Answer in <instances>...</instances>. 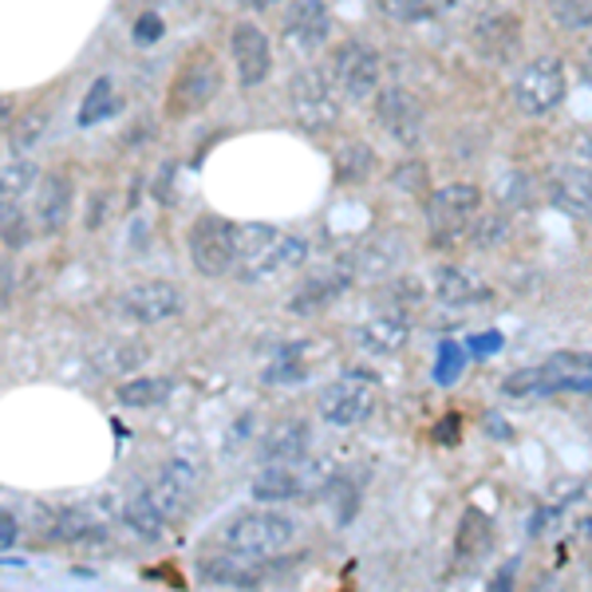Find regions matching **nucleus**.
I'll list each match as a JSON object with an SVG mask.
<instances>
[{
	"label": "nucleus",
	"mask_w": 592,
	"mask_h": 592,
	"mask_svg": "<svg viewBox=\"0 0 592 592\" xmlns=\"http://www.w3.org/2000/svg\"><path fill=\"white\" fill-rule=\"evenodd\" d=\"M309 257V241L273 226H237V277L249 284L273 281Z\"/></svg>",
	"instance_id": "1"
},
{
	"label": "nucleus",
	"mask_w": 592,
	"mask_h": 592,
	"mask_svg": "<svg viewBox=\"0 0 592 592\" xmlns=\"http://www.w3.org/2000/svg\"><path fill=\"white\" fill-rule=\"evenodd\" d=\"M222 541L241 557L269 561V557H281L297 541V521L281 509H245L226 526Z\"/></svg>",
	"instance_id": "2"
},
{
	"label": "nucleus",
	"mask_w": 592,
	"mask_h": 592,
	"mask_svg": "<svg viewBox=\"0 0 592 592\" xmlns=\"http://www.w3.org/2000/svg\"><path fill=\"white\" fill-rule=\"evenodd\" d=\"M506 395H584L592 391V352H557L541 367H526L502 384Z\"/></svg>",
	"instance_id": "3"
},
{
	"label": "nucleus",
	"mask_w": 592,
	"mask_h": 592,
	"mask_svg": "<svg viewBox=\"0 0 592 592\" xmlns=\"http://www.w3.org/2000/svg\"><path fill=\"white\" fill-rule=\"evenodd\" d=\"M289 111L301 131L329 134L340 119V99L329 76H320L316 67H297L289 79Z\"/></svg>",
	"instance_id": "4"
},
{
	"label": "nucleus",
	"mask_w": 592,
	"mask_h": 592,
	"mask_svg": "<svg viewBox=\"0 0 592 592\" xmlns=\"http://www.w3.org/2000/svg\"><path fill=\"white\" fill-rule=\"evenodd\" d=\"M222 92V64L214 60V52H194L182 60L179 76L166 92V115L170 119H186L197 115L202 107L214 104V95Z\"/></svg>",
	"instance_id": "5"
},
{
	"label": "nucleus",
	"mask_w": 592,
	"mask_h": 592,
	"mask_svg": "<svg viewBox=\"0 0 592 592\" xmlns=\"http://www.w3.org/2000/svg\"><path fill=\"white\" fill-rule=\"evenodd\" d=\"M379 403V387L364 372H344L340 379H332L316 399V411L324 423L332 427H359L372 419Z\"/></svg>",
	"instance_id": "6"
},
{
	"label": "nucleus",
	"mask_w": 592,
	"mask_h": 592,
	"mask_svg": "<svg viewBox=\"0 0 592 592\" xmlns=\"http://www.w3.org/2000/svg\"><path fill=\"white\" fill-rule=\"evenodd\" d=\"M564 87H569V76H564V64L557 56H537L529 60L514 79V104L521 115L529 119H541V115L557 111L564 99Z\"/></svg>",
	"instance_id": "7"
},
{
	"label": "nucleus",
	"mask_w": 592,
	"mask_h": 592,
	"mask_svg": "<svg viewBox=\"0 0 592 592\" xmlns=\"http://www.w3.org/2000/svg\"><path fill=\"white\" fill-rule=\"evenodd\" d=\"M190 265L202 277H226L237 269V226L217 214H202L190 226Z\"/></svg>",
	"instance_id": "8"
},
{
	"label": "nucleus",
	"mask_w": 592,
	"mask_h": 592,
	"mask_svg": "<svg viewBox=\"0 0 592 592\" xmlns=\"http://www.w3.org/2000/svg\"><path fill=\"white\" fill-rule=\"evenodd\" d=\"M379 76H384V67H379V56L372 44L348 40V44L336 47V56H332V84L340 87L344 99H352V104L372 99L379 92Z\"/></svg>",
	"instance_id": "9"
},
{
	"label": "nucleus",
	"mask_w": 592,
	"mask_h": 592,
	"mask_svg": "<svg viewBox=\"0 0 592 592\" xmlns=\"http://www.w3.org/2000/svg\"><path fill=\"white\" fill-rule=\"evenodd\" d=\"M478 206H482V190L474 182H451V186H439L427 197V222L439 234V241H454L459 234H466Z\"/></svg>",
	"instance_id": "10"
},
{
	"label": "nucleus",
	"mask_w": 592,
	"mask_h": 592,
	"mask_svg": "<svg viewBox=\"0 0 592 592\" xmlns=\"http://www.w3.org/2000/svg\"><path fill=\"white\" fill-rule=\"evenodd\" d=\"M182 309H186V292L174 281H139L119 297V312L131 320V324H142V329L166 324V320H174Z\"/></svg>",
	"instance_id": "11"
},
{
	"label": "nucleus",
	"mask_w": 592,
	"mask_h": 592,
	"mask_svg": "<svg viewBox=\"0 0 592 592\" xmlns=\"http://www.w3.org/2000/svg\"><path fill=\"white\" fill-rule=\"evenodd\" d=\"M521 17L514 9H486L471 24V47L489 64H509L521 47Z\"/></svg>",
	"instance_id": "12"
},
{
	"label": "nucleus",
	"mask_w": 592,
	"mask_h": 592,
	"mask_svg": "<svg viewBox=\"0 0 592 592\" xmlns=\"http://www.w3.org/2000/svg\"><path fill=\"white\" fill-rule=\"evenodd\" d=\"M197 482H202V471H197L194 462L170 459V462H162L159 474L151 478L147 498L162 509L166 521H174V517H182L190 509V502H194V494H197Z\"/></svg>",
	"instance_id": "13"
},
{
	"label": "nucleus",
	"mask_w": 592,
	"mask_h": 592,
	"mask_svg": "<svg viewBox=\"0 0 592 592\" xmlns=\"http://www.w3.org/2000/svg\"><path fill=\"white\" fill-rule=\"evenodd\" d=\"M376 122L391 134L395 142H403V147H415V142L423 139V127H427V111L419 104V95H411L407 87H384L376 95Z\"/></svg>",
	"instance_id": "14"
},
{
	"label": "nucleus",
	"mask_w": 592,
	"mask_h": 592,
	"mask_svg": "<svg viewBox=\"0 0 592 592\" xmlns=\"http://www.w3.org/2000/svg\"><path fill=\"white\" fill-rule=\"evenodd\" d=\"M312 486H332L316 474V466L309 462H269L261 474L254 478V498L257 502H292L304 498Z\"/></svg>",
	"instance_id": "15"
},
{
	"label": "nucleus",
	"mask_w": 592,
	"mask_h": 592,
	"mask_svg": "<svg viewBox=\"0 0 592 592\" xmlns=\"http://www.w3.org/2000/svg\"><path fill=\"white\" fill-rule=\"evenodd\" d=\"M281 36L292 52H316L329 44L332 36V17L324 0H292L281 17Z\"/></svg>",
	"instance_id": "16"
},
{
	"label": "nucleus",
	"mask_w": 592,
	"mask_h": 592,
	"mask_svg": "<svg viewBox=\"0 0 592 592\" xmlns=\"http://www.w3.org/2000/svg\"><path fill=\"white\" fill-rule=\"evenodd\" d=\"M352 284H356V273L348 269V261L329 265L324 273H312L309 281L297 284V292L289 297V312L292 316H316V312H324L329 304H336Z\"/></svg>",
	"instance_id": "17"
},
{
	"label": "nucleus",
	"mask_w": 592,
	"mask_h": 592,
	"mask_svg": "<svg viewBox=\"0 0 592 592\" xmlns=\"http://www.w3.org/2000/svg\"><path fill=\"white\" fill-rule=\"evenodd\" d=\"M229 52H234V67H237L241 87L265 84L269 72H273V47H269V36H265L257 24H249V20L234 24V32H229Z\"/></svg>",
	"instance_id": "18"
},
{
	"label": "nucleus",
	"mask_w": 592,
	"mask_h": 592,
	"mask_svg": "<svg viewBox=\"0 0 592 592\" xmlns=\"http://www.w3.org/2000/svg\"><path fill=\"white\" fill-rule=\"evenodd\" d=\"M348 269L356 273V281H379V277H391L399 265L407 261V245L399 234H379L372 241H364L352 257H344Z\"/></svg>",
	"instance_id": "19"
},
{
	"label": "nucleus",
	"mask_w": 592,
	"mask_h": 592,
	"mask_svg": "<svg viewBox=\"0 0 592 592\" xmlns=\"http://www.w3.org/2000/svg\"><path fill=\"white\" fill-rule=\"evenodd\" d=\"M356 340L367 352H376V356H395L411 340V320H407L403 309L376 312V316L364 320L356 329Z\"/></svg>",
	"instance_id": "20"
},
{
	"label": "nucleus",
	"mask_w": 592,
	"mask_h": 592,
	"mask_svg": "<svg viewBox=\"0 0 592 592\" xmlns=\"http://www.w3.org/2000/svg\"><path fill=\"white\" fill-rule=\"evenodd\" d=\"M434 297L442 304H451V309H471V304L489 301V284L474 269L442 265V269H434Z\"/></svg>",
	"instance_id": "21"
},
{
	"label": "nucleus",
	"mask_w": 592,
	"mask_h": 592,
	"mask_svg": "<svg viewBox=\"0 0 592 592\" xmlns=\"http://www.w3.org/2000/svg\"><path fill=\"white\" fill-rule=\"evenodd\" d=\"M72 202H76V190H72V179L52 170L40 179V194H36V222L44 234H60L72 217Z\"/></svg>",
	"instance_id": "22"
},
{
	"label": "nucleus",
	"mask_w": 592,
	"mask_h": 592,
	"mask_svg": "<svg viewBox=\"0 0 592 592\" xmlns=\"http://www.w3.org/2000/svg\"><path fill=\"white\" fill-rule=\"evenodd\" d=\"M261 573H265V561L241 557V553H234V549L202 561V577H206L209 584H229V589H257Z\"/></svg>",
	"instance_id": "23"
},
{
	"label": "nucleus",
	"mask_w": 592,
	"mask_h": 592,
	"mask_svg": "<svg viewBox=\"0 0 592 592\" xmlns=\"http://www.w3.org/2000/svg\"><path fill=\"white\" fill-rule=\"evenodd\" d=\"M309 442L312 431L304 419H284V423H277L273 431L265 434V466L269 462H301L309 454Z\"/></svg>",
	"instance_id": "24"
},
{
	"label": "nucleus",
	"mask_w": 592,
	"mask_h": 592,
	"mask_svg": "<svg viewBox=\"0 0 592 592\" xmlns=\"http://www.w3.org/2000/svg\"><path fill=\"white\" fill-rule=\"evenodd\" d=\"M376 166H379V159L367 142H359V139L340 142V151H336V182L340 186H359V182H367L372 174H376Z\"/></svg>",
	"instance_id": "25"
},
{
	"label": "nucleus",
	"mask_w": 592,
	"mask_h": 592,
	"mask_svg": "<svg viewBox=\"0 0 592 592\" xmlns=\"http://www.w3.org/2000/svg\"><path fill=\"white\" fill-rule=\"evenodd\" d=\"M119 111V92H115V79L111 76H99L92 87H87L84 104H79V127H95V122L111 119Z\"/></svg>",
	"instance_id": "26"
},
{
	"label": "nucleus",
	"mask_w": 592,
	"mask_h": 592,
	"mask_svg": "<svg viewBox=\"0 0 592 592\" xmlns=\"http://www.w3.org/2000/svg\"><path fill=\"white\" fill-rule=\"evenodd\" d=\"M122 517H127V526L134 529V534H142V537H162L166 534V517H162V509L154 506L151 498H147V489H142V494H134L131 502H127V509H122Z\"/></svg>",
	"instance_id": "27"
},
{
	"label": "nucleus",
	"mask_w": 592,
	"mask_h": 592,
	"mask_svg": "<svg viewBox=\"0 0 592 592\" xmlns=\"http://www.w3.org/2000/svg\"><path fill=\"white\" fill-rule=\"evenodd\" d=\"M47 122H52V107H44V104L29 107V111L17 119V127H9V151H29V147H36V142L44 139Z\"/></svg>",
	"instance_id": "28"
},
{
	"label": "nucleus",
	"mask_w": 592,
	"mask_h": 592,
	"mask_svg": "<svg viewBox=\"0 0 592 592\" xmlns=\"http://www.w3.org/2000/svg\"><path fill=\"white\" fill-rule=\"evenodd\" d=\"M170 391H174V384H170V379L142 376V379H127V384H122L115 395H119L122 407H154V403H162Z\"/></svg>",
	"instance_id": "29"
},
{
	"label": "nucleus",
	"mask_w": 592,
	"mask_h": 592,
	"mask_svg": "<svg viewBox=\"0 0 592 592\" xmlns=\"http://www.w3.org/2000/svg\"><path fill=\"white\" fill-rule=\"evenodd\" d=\"M142 359H147L142 344H134V340H115V344H107V348L99 352V372H107V376H127V372L142 367Z\"/></svg>",
	"instance_id": "30"
},
{
	"label": "nucleus",
	"mask_w": 592,
	"mask_h": 592,
	"mask_svg": "<svg viewBox=\"0 0 592 592\" xmlns=\"http://www.w3.org/2000/svg\"><path fill=\"white\" fill-rule=\"evenodd\" d=\"M32 182H36V166L29 159H9L4 170H0V194H4V202H17Z\"/></svg>",
	"instance_id": "31"
},
{
	"label": "nucleus",
	"mask_w": 592,
	"mask_h": 592,
	"mask_svg": "<svg viewBox=\"0 0 592 592\" xmlns=\"http://www.w3.org/2000/svg\"><path fill=\"white\" fill-rule=\"evenodd\" d=\"M372 4H376L379 17L395 20V24H415V20L434 17L431 0H372Z\"/></svg>",
	"instance_id": "32"
},
{
	"label": "nucleus",
	"mask_w": 592,
	"mask_h": 592,
	"mask_svg": "<svg viewBox=\"0 0 592 592\" xmlns=\"http://www.w3.org/2000/svg\"><path fill=\"white\" fill-rule=\"evenodd\" d=\"M549 12L569 32H584L592 24V0H549Z\"/></svg>",
	"instance_id": "33"
},
{
	"label": "nucleus",
	"mask_w": 592,
	"mask_h": 592,
	"mask_svg": "<svg viewBox=\"0 0 592 592\" xmlns=\"http://www.w3.org/2000/svg\"><path fill=\"white\" fill-rule=\"evenodd\" d=\"M304 372H309V364H301V348H289L269 364L265 379L269 384H284V379H304Z\"/></svg>",
	"instance_id": "34"
},
{
	"label": "nucleus",
	"mask_w": 592,
	"mask_h": 592,
	"mask_svg": "<svg viewBox=\"0 0 592 592\" xmlns=\"http://www.w3.org/2000/svg\"><path fill=\"white\" fill-rule=\"evenodd\" d=\"M486 534H489V529H486V521H482V514H474V509H471V514H466V521H462V529H459V549L466 557L478 553L482 541H486Z\"/></svg>",
	"instance_id": "35"
},
{
	"label": "nucleus",
	"mask_w": 592,
	"mask_h": 592,
	"mask_svg": "<svg viewBox=\"0 0 592 592\" xmlns=\"http://www.w3.org/2000/svg\"><path fill=\"white\" fill-rule=\"evenodd\" d=\"M4 245H9V249H24V245H29V222L17 214L12 202H4Z\"/></svg>",
	"instance_id": "36"
},
{
	"label": "nucleus",
	"mask_w": 592,
	"mask_h": 592,
	"mask_svg": "<svg viewBox=\"0 0 592 592\" xmlns=\"http://www.w3.org/2000/svg\"><path fill=\"white\" fill-rule=\"evenodd\" d=\"M502 234H506V222H502V217H486V222L478 226V237H474V245H478V249H486V245H498Z\"/></svg>",
	"instance_id": "37"
},
{
	"label": "nucleus",
	"mask_w": 592,
	"mask_h": 592,
	"mask_svg": "<svg viewBox=\"0 0 592 592\" xmlns=\"http://www.w3.org/2000/svg\"><path fill=\"white\" fill-rule=\"evenodd\" d=\"M159 36H162V20L154 17V12H142V20L134 24V40H139V44H154Z\"/></svg>",
	"instance_id": "38"
},
{
	"label": "nucleus",
	"mask_w": 592,
	"mask_h": 592,
	"mask_svg": "<svg viewBox=\"0 0 592 592\" xmlns=\"http://www.w3.org/2000/svg\"><path fill=\"white\" fill-rule=\"evenodd\" d=\"M179 179V166H174V162H166V166H162V174H159V182H154V194H159V202L162 206H170V182Z\"/></svg>",
	"instance_id": "39"
},
{
	"label": "nucleus",
	"mask_w": 592,
	"mask_h": 592,
	"mask_svg": "<svg viewBox=\"0 0 592 592\" xmlns=\"http://www.w3.org/2000/svg\"><path fill=\"white\" fill-rule=\"evenodd\" d=\"M0 546H4V549H17V517H12L9 509L0 514Z\"/></svg>",
	"instance_id": "40"
},
{
	"label": "nucleus",
	"mask_w": 592,
	"mask_h": 592,
	"mask_svg": "<svg viewBox=\"0 0 592 592\" xmlns=\"http://www.w3.org/2000/svg\"><path fill=\"white\" fill-rule=\"evenodd\" d=\"M151 139H154V122L151 119H139L131 131H127V142H131V147H139V142H151Z\"/></svg>",
	"instance_id": "41"
},
{
	"label": "nucleus",
	"mask_w": 592,
	"mask_h": 592,
	"mask_svg": "<svg viewBox=\"0 0 592 592\" xmlns=\"http://www.w3.org/2000/svg\"><path fill=\"white\" fill-rule=\"evenodd\" d=\"M514 573H517V561L502 564V573L494 577V589H489V592H514Z\"/></svg>",
	"instance_id": "42"
},
{
	"label": "nucleus",
	"mask_w": 592,
	"mask_h": 592,
	"mask_svg": "<svg viewBox=\"0 0 592 592\" xmlns=\"http://www.w3.org/2000/svg\"><path fill=\"white\" fill-rule=\"evenodd\" d=\"M241 4L254 12H265V9H273V4H281V0H241Z\"/></svg>",
	"instance_id": "43"
},
{
	"label": "nucleus",
	"mask_w": 592,
	"mask_h": 592,
	"mask_svg": "<svg viewBox=\"0 0 592 592\" xmlns=\"http://www.w3.org/2000/svg\"><path fill=\"white\" fill-rule=\"evenodd\" d=\"M431 4H434V17H442V12H451L459 0H431Z\"/></svg>",
	"instance_id": "44"
},
{
	"label": "nucleus",
	"mask_w": 592,
	"mask_h": 592,
	"mask_svg": "<svg viewBox=\"0 0 592 592\" xmlns=\"http://www.w3.org/2000/svg\"><path fill=\"white\" fill-rule=\"evenodd\" d=\"M584 72H589V79H592V52L584 56Z\"/></svg>",
	"instance_id": "45"
},
{
	"label": "nucleus",
	"mask_w": 592,
	"mask_h": 592,
	"mask_svg": "<svg viewBox=\"0 0 592 592\" xmlns=\"http://www.w3.org/2000/svg\"><path fill=\"white\" fill-rule=\"evenodd\" d=\"M584 147H589V154H592V131H589V134H584Z\"/></svg>",
	"instance_id": "46"
}]
</instances>
